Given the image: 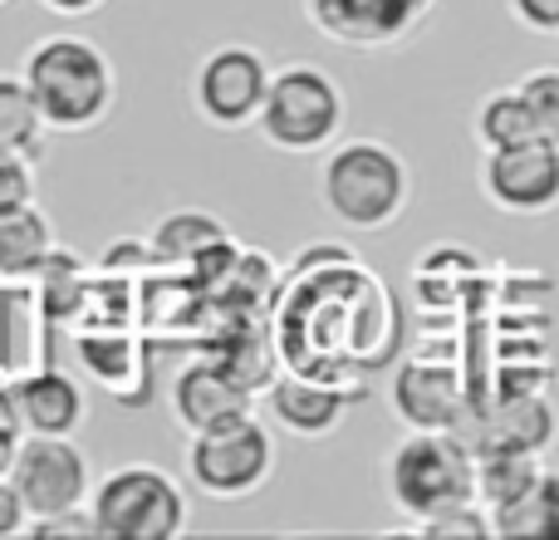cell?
Segmentation results:
<instances>
[{
    "label": "cell",
    "instance_id": "cell-1",
    "mask_svg": "<svg viewBox=\"0 0 559 540\" xmlns=\"http://www.w3.org/2000/svg\"><path fill=\"white\" fill-rule=\"evenodd\" d=\"M20 79H25L45 128L55 133H88L114 114L118 98L114 59L84 35H49L29 45Z\"/></svg>",
    "mask_w": 559,
    "mask_h": 540
},
{
    "label": "cell",
    "instance_id": "cell-2",
    "mask_svg": "<svg viewBox=\"0 0 559 540\" xmlns=\"http://www.w3.org/2000/svg\"><path fill=\"white\" fill-rule=\"evenodd\" d=\"M319 202L348 232H388L413 202V173L403 153L378 138H348L324 148Z\"/></svg>",
    "mask_w": 559,
    "mask_h": 540
},
{
    "label": "cell",
    "instance_id": "cell-3",
    "mask_svg": "<svg viewBox=\"0 0 559 540\" xmlns=\"http://www.w3.org/2000/svg\"><path fill=\"white\" fill-rule=\"evenodd\" d=\"M344 118H348L344 89H338V79L329 74V69L285 64V69H271V84H265L255 128H261V138L271 148H280V153L309 157V153H324L329 143H338Z\"/></svg>",
    "mask_w": 559,
    "mask_h": 540
},
{
    "label": "cell",
    "instance_id": "cell-4",
    "mask_svg": "<svg viewBox=\"0 0 559 540\" xmlns=\"http://www.w3.org/2000/svg\"><path fill=\"white\" fill-rule=\"evenodd\" d=\"M88 521L108 540H173L187 531V496L163 467H118L88 486Z\"/></svg>",
    "mask_w": 559,
    "mask_h": 540
},
{
    "label": "cell",
    "instance_id": "cell-5",
    "mask_svg": "<svg viewBox=\"0 0 559 540\" xmlns=\"http://www.w3.org/2000/svg\"><path fill=\"white\" fill-rule=\"evenodd\" d=\"M388 492H393L397 512H407V526L442 512V506L472 502V447L456 433L413 427L388 457Z\"/></svg>",
    "mask_w": 559,
    "mask_h": 540
},
{
    "label": "cell",
    "instance_id": "cell-6",
    "mask_svg": "<svg viewBox=\"0 0 559 540\" xmlns=\"http://www.w3.org/2000/svg\"><path fill=\"white\" fill-rule=\"evenodd\" d=\"M275 472V437L271 427L251 413L231 418L222 427H206V433H192V447H187V477L202 496H216V502H241V496H255Z\"/></svg>",
    "mask_w": 559,
    "mask_h": 540
},
{
    "label": "cell",
    "instance_id": "cell-7",
    "mask_svg": "<svg viewBox=\"0 0 559 540\" xmlns=\"http://www.w3.org/2000/svg\"><path fill=\"white\" fill-rule=\"evenodd\" d=\"M10 486L20 492L29 521H39V516H59V512L84 506L88 486H94V472H88V457L74 447V437L25 433L15 447Z\"/></svg>",
    "mask_w": 559,
    "mask_h": 540
},
{
    "label": "cell",
    "instance_id": "cell-8",
    "mask_svg": "<svg viewBox=\"0 0 559 540\" xmlns=\"http://www.w3.org/2000/svg\"><path fill=\"white\" fill-rule=\"evenodd\" d=\"M265 84H271V59L251 45H222L197 64L192 104L212 128H251L261 114Z\"/></svg>",
    "mask_w": 559,
    "mask_h": 540
},
{
    "label": "cell",
    "instance_id": "cell-9",
    "mask_svg": "<svg viewBox=\"0 0 559 540\" xmlns=\"http://www.w3.org/2000/svg\"><path fill=\"white\" fill-rule=\"evenodd\" d=\"M481 197L506 216H550L559 207V143L496 148L481 157Z\"/></svg>",
    "mask_w": 559,
    "mask_h": 540
},
{
    "label": "cell",
    "instance_id": "cell-10",
    "mask_svg": "<svg viewBox=\"0 0 559 540\" xmlns=\"http://www.w3.org/2000/svg\"><path fill=\"white\" fill-rule=\"evenodd\" d=\"M324 39L348 49H388L427 25L437 0H299Z\"/></svg>",
    "mask_w": 559,
    "mask_h": 540
},
{
    "label": "cell",
    "instance_id": "cell-11",
    "mask_svg": "<svg viewBox=\"0 0 559 540\" xmlns=\"http://www.w3.org/2000/svg\"><path fill=\"white\" fill-rule=\"evenodd\" d=\"M255 394L241 388L226 364H212V359H192L187 368H177L173 378V418L187 427V433H206V427H222L231 418L251 413Z\"/></svg>",
    "mask_w": 559,
    "mask_h": 540
},
{
    "label": "cell",
    "instance_id": "cell-12",
    "mask_svg": "<svg viewBox=\"0 0 559 540\" xmlns=\"http://www.w3.org/2000/svg\"><path fill=\"white\" fill-rule=\"evenodd\" d=\"M15 408H20V427L39 437H74L84 427V388L74 374L64 368H25L15 374Z\"/></svg>",
    "mask_w": 559,
    "mask_h": 540
},
{
    "label": "cell",
    "instance_id": "cell-13",
    "mask_svg": "<svg viewBox=\"0 0 559 540\" xmlns=\"http://www.w3.org/2000/svg\"><path fill=\"white\" fill-rule=\"evenodd\" d=\"M393 408L407 427H437V433H456L462 427V384L452 368L442 364H403L393 384Z\"/></svg>",
    "mask_w": 559,
    "mask_h": 540
},
{
    "label": "cell",
    "instance_id": "cell-14",
    "mask_svg": "<svg viewBox=\"0 0 559 540\" xmlns=\"http://www.w3.org/2000/svg\"><path fill=\"white\" fill-rule=\"evenodd\" d=\"M348 413V394L309 378H271V418L295 437H329Z\"/></svg>",
    "mask_w": 559,
    "mask_h": 540
},
{
    "label": "cell",
    "instance_id": "cell-15",
    "mask_svg": "<svg viewBox=\"0 0 559 540\" xmlns=\"http://www.w3.org/2000/svg\"><path fill=\"white\" fill-rule=\"evenodd\" d=\"M545 472L540 453L531 447H511V443H481L472 453V486H476V502L486 512L496 506L515 502L521 492H531V482Z\"/></svg>",
    "mask_w": 559,
    "mask_h": 540
},
{
    "label": "cell",
    "instance_id": "cell-16",
    "mask_svg": "<svg viewBox=\"0 0 559 540\" xmlns=\"http://www.w3.org/2000/svg\"><path fill=\"white\" fill-rule=\"evenodd\" d=\"M491 536L501 540H559V472L545 467L515 502L491 512Z\"/></svg>",
    "mask_w": 559,
    "mask_h": 540
},
{
    "label": "cell",
    "instance_id": "cell-17",
    "mask_svg": "<svg viewBox=\"0 0 559 540\" xmlns=\"http://www.w3.org/2000/svg\"><path fill=\"white\" fill-rule=\"evenodd\" d=\"M231 236H226V222L212 212H167L163 222L153 226V242H147V251H153V261L163 266H197L202 256H212L216 246H226Z\"/></svg>",
    "mask_w": 559,
    "mask_h": 540
},
{
    "label": "cell",
    "instance_id": "cell-18",
    "mask_svg": "<svg viewBox=\"0 0 559 540\" xmlns=\"http://www.w3.org/2000/svg\"><path fill=\"white\" fill-rule=\"evenodd\" d=\"M49 251H55V232H49V216L35 202L0 216V280L39 275Z\"/></svg>",
    "mask_w": 559,
    "mask_h": 540
},
{
    "label": "cell",
    "instance_id": "cell-19",
    "mask_svg": "<svg viewBox=\"0 0 559 540\" xmlns=\"http://www.w3.org/2000/svg\"><path fill=\"white\" fill-rule=\"evenodd\" d=\"M486 443H511V447H531L545 457V447L555 443V408L540 394H515L486 423Z\"/></svg>",
    "mask_w": 559,
    "mask_h": 540
},
{
    "label": "cell",
    "instance_id": "cell-20",
    "mask_svg": "<svg viewBox=\"0 0 559 540\" xmlns=\"http://www.w3.org/2000/svg\"><path fill=\"white\" fill-rule=\"evenodd\" d=\"M472 133L481 143V153H496V148H521V143H535V118L525 108L521 89H496L476 104V118H472Z\"/></svg>",
    "mask_w": 559,
    "mask_h": 540
},
{
    "label": "cell",
    "instance_id": "cell-21",
    "mask_svg": "<svg viewBox=\"0 0 559 540\" xmlns=\"http://www.w3.org/2000/svg\"><path fill=\"white\" fill-rule=\"evenodd\" d=\"M45 118H39L35 98H29L25 79L20 74H0V148L5 153H25L39 163L45 153Z\"/></svg>",
    "mask_w": 559,
    "mask_h": 540
},
{
    "label": "cell",
    "instance_id": "cell-22",
    "mask_svg": "<svg viewBox=\"0 0 559 540\" xmlns=\"http://www.w3.org/2000/svg\"><path fill=\"white\" fill-rule=\"evenodd\" d=\"M407 531L432 536V540H481V536H491V512L472 496V502H456V506H442V512L423 516V521H413Z\"/></svg>",
    "mask_w": 559,
    "mask_h": 540
},
{
    "label": "cell",
    "instance_id": "cell-23",
    "mask_svg": "<svg viewBox=\"0 0 559 540\" xmlns=\"http://www.w3.org/2000/svg\"><path fill=\"white\" fill-rule=\"evenodd\" d=\"M515 89H521L525 108L535 118V133L545 143H559V69H531Z\"/></svg>",
    "mask_w": 559,
    "mask_h": 540
},
{
    "label": "cell",
    "instance_id": "cell-24",
    "mask_svg": "<svg viewBox=\"0 0 559 540\" xmlns=\"http://www.w3.org/2000/svg\"><path fill=\"white\" fill-rule=\"evenodd\" d=\"M35 202V157L0 148V216Z\"/></svg>",
    "mask_w": 559,
    "mask_h": 540
},
{
    "label": "cell",
    "instance_id": "cell-25",
    "mask_svg": "<svg viewBox=\"0 0 559 540\" xmlns=\"http://www.w3.org/2000/svg\"><path fill=\"white\" fill-rule=\"evenodd\" d=\"M25 531L29 536H94V521H88V506H74V512H59V516H39Z\"/></svg>",
    "mask_w": 559,
    "mask_h": 540
},
{
    "label": "cell",
    "instance_id": "cell-26",
    "mask_svg": "<svg viewBox=\"0 0 559 540\" xmlns=\"http://www.w3.org/2000/svg\"><path fill=\"white\" fill-rule=\"evenodd\" d=\"M511 15L535 35H559V0H511Z\"/></svg>",
    "mask_w": 559,
    "mask_h": 540
},
{
    "label": "cell",
    "instance_id": "cell-27",
    "mask_svg": "<svg viewBox=\"0 0 559 540\" xmlns=\"http://www.w3.org/2000/svg\"><path fill=\"white\" fill-rule=\"evenodd\" d=\"M29 526V512L20 502V492L10 486V477H0V536H20Z\"/></svg>",
    "mask_w": 559,
    "mask_h": 540
},
{
    "label": "cell",
    "instance_id": "cell-28",
    "mask_svg": "<svg viewBox=\"0 0 559 540\" xmlns=\"http://www.w3.org/2000/svg\"><path fill=\"white\" fill-rule=\"evenodd\" d=\"M39 5H45L49 15H64V20H84V15H94L98 5H108V0H39Z\"/></svg>",
    "mask_w": 559,
    "mask_h": 540
},
{
    "label": "cell",
    "instance_id": "cell-29",
    "mask_svg": "<svg viewBox=\"0 0 559 540\" xmlns=\"http://www.w3.org/2000/svg\"><path fill=\"white\" fill-rule=\"evenodd\" d=\"M0 433H25V427H20V408H15V388L10 384H0Z\"/></svg>",
    "mask_w": 559,
    "mask_h": 540
},
{
    "label": "cell",
    "instance_id": "cell-30",
    "mask_svg": "<svg viewBox=\"0 0 559 540\" xmlns=\"http://www.w3.org/2000/svg\"><path fill=\"white\" fill-rule=\"evenodd\" d=\"M25 437V433H20ZM15 433H0V477H10V467H15V447H20Z\"/></svg>",
    "mask_w": 559,
    "mask_h": 540
},
{
    "label": "cell",
    "instance_id": "cell-31",
    "mask_svg": "<svg viewBox=\"0 0 559 540\" xmlns=\"http://www.w3.org/2000/svg\"><path fill=\"white\" fill-rule=\"evenodd\" d=\"M0 5H5V0H0Z\"/></svg>",
    "mask_w": 559,
    "mask_h": 540
}]
</instances>
